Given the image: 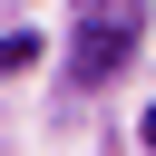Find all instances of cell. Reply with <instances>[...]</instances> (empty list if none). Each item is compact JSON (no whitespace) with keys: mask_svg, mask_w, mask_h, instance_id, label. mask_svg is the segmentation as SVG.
Here are the masks:
<instances>
[{"mask_svg":"<svg viewBox=\"0 0 156 156\" xmlns=\"http://www.w3.org/2000/svg\"><path fill=\"white\" fill-rule=\"evenodd\" d=\"M127 49H136V10L88 0V10H78V58H68V78H78V88H107V78L127 68Z\"/></svg>","mask_w":156,"mask_h":156,"instance_id":"1","label":"cell"},{"mask_svg":"<svg viewBox=\"0 0 156 156\" xmlns=\"http://www.w3.org/2000/svg\"><path fill=\"white\" fill-rule=\"evenodd\" d=\"M146 146H156V107H146Z\"/></svg>","mask_w":156,"mask_h":156,"instance_id":"2","label":"cell"}]
</instances>
